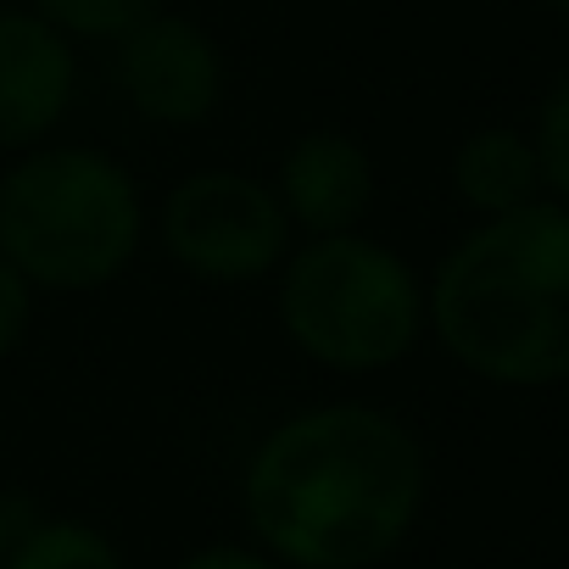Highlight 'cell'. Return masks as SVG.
<instances>
[{"label": "cell", "instance_id": "6da1fadb", "mask_svg": "<svg viewBox=\"0 0 569 569\" xmlns=\"http://www.w3.org/2000/svg\"><path fill=\"white\" fill-rule=\"evenodd\" d=\"M430 463L419 436L369 402H325L279 430L246 463V525L302 569H369L402 547L425 508Z\"/></svg>", "mask_w": 569, "mask_h": 569}, {"label": "cell", "instance_id": "7a4b0ae2", "mask_svg": "<svg viewBox=\"0 0 569 569\" xmlns=\"http://www.w3.org/2000/svg\"><path fill=\"white\" fill-rule=\"evenodd\" d=\"M425 325L491 386L569 380V207L530 201L463 234L425 291Z\"/></svg>", "mask_w": 569, "mask_h": 569}, {"label": "cell", "instance_id": "3957f363", "mask_svg": "<svg viewBox=\"0 0 569 569\" xmlns=\"http://www.w3.org/2000/svg\"><path fill=\"white\" fill-rule=\"evenodd\" d=\"M146 240L129 168L96 146H34L0 173V257L34 291H101Z\"/></svg>", "mask_w": 569, "mask_h": 569}, {"label": "cell", "instance_id": "277c9868", "mask_svg": "<svg viewBox=\"0 0 569 569\" xmlns=\"http://www.w3.org/2000/svg\"><path fill=\"white\" fill-rule=\"evenodd\" d=\"M279 325L330 375H380L425 330V291L408 257L369 234H319L279 262Z\"/></svg>", "mask_w": 569, "mask_h": 569}, {"label": "cell", "instance_id": "5b68a950", "mask_svg": "<svg viewBox=\"0 0 569 569\" xmlns=\"http://www.w3.org/2000/svg\"><path fill=\"white\" fill-rule=\"evenodd\" d=\"M162 251L201 284H257L291 257V218L273 184L240 168L184 173L157 212Z\"/></svg>", "mask_w": 569, "mask_h": 569}, {"label": "cell", "instance_id": "8992f818", "mask_svg": "<svg viewBox=\"0 0 569 569\" xmlns=\"http://www.w3.org/2000/svg\"><path fill=\"white\" fill-rule=\"evenodd\" d=\"M112 46H118V90L146 123L190 129L218 112L223 51L196 18H179L162 7Z\"/></svg>", "mask_w": 569, "mask_h": 569}, {"label": "cell", "instance_id": "52a82bcc", "mask_svg": "<svg viewBox=\"0 0 569 569\" xmlns=\"http://www.w3.org/2000/svg\"><path fill=\"white\" fill-rule=\"evenodd\" d=\"M79 57L34 7H0V151H34L68 118Z\"/></svg>", "mask_w": 569, "mask_h": 569}, {"label": "cell", "instance_id": "ba28073f", "mask_svg": "<svg viewBox=\"0 0 569 569\" xmlns=\"http://www.w3.org/2000/svg\"><path fill=\"white\" fill-rule=\"evenodd\" d=\"M273 196L308 240L352 234L375 201V162L347 129H308L284 146Z\"/></svg>", "mask_w": 569, "mask_h": 569}, {"label": "cell", "instance_id": "9c48e42d", "mask_svg": "<svg viewBox=\"0 0 569 569\" xmlns=\"http://www.w3.org/2000/svg\"><path fill=\"white\" fill-rule=\"evenodd\" d=\"M452 190L480 218H502V212L530 207L541 190L536 146L519 129H475L452 151Z\"/></svg>", "mask_w": 569, "mask_h": 569}, {"label": "cell", "instance_id": "30bf717a", "mask_svg": "<svg viewBox=\"0 0 569 569\" xmlns=\"http://www.w3.org/2000/svg\"><path fill=\"white\" fill-rule=\"evenodd\" d=\"M0 569H123V552L96 525L46 519V525H29L23 536H12Z\"/></svg>", "mask_w": 569, "mask_h": 569}, {"label": "cell", "instance_id": "8fae6325", "mask_svg": "<svg viewBox=\"0 0 569 569\" xmlns=\"http://www.w3.org/2000/svg\"><path fill=\"white\" fill-rule=\"evenodd\" d=\"M29 7L68 40H123L134 23L162 12L168 0H29Z\"/></svg>", "mask_w": 569, "mask_h": 569}, {"label": "cell", "instance_id": "7c38bea8", "mask_svg": "<svg viewBox=\"0 0 569 569\" xmlns=\"http://www.w3.org/2000/svg\"><path fill=\"white\" fill-rule=\"evenodd\" d=\"M530 146H536L541 184H552V190L569 201V79H563V84H552V96L541 101Z\"/></svg>", "mask_w": 569, "mask_h": 569}, {"label": "cell", "instance_id": "4fadbf2b", "mask_svg": "<svg viewBox=\"0 0 569 569\" xmlns=\"http://www.w3.org/2000/svg\"><path fill=\"white\" fill-rule=\"evenodd\" d=\"M29 325H34V284L0 257V358H12L29 341Z\"/></svg>", "mask_w": 569, "mask_h": 569}, {"label": "cell", "instance_id": "5bb4252c", "mask_svg": "<svg viewBox=\"0 0 569 569\" xmlns=\"http://www.w3.org/2000/svg\"><path fill=\"white\" fill-rule=\"evenodd\" d=\"M179 569H273V563L262 552H251V547H201Z\"/></svg>", "mask_w": 569, "mask_h": 569}, {"label": "cell", "instance_id": "9a60e30c", "mask_svg": "<svg viewBox=\"0 0 569 569\" xmlns=\"http://www.w3.org/2000/svg\"><path fill=\"white\" fill-rule=\"evenodd\" d=\"M7 547H12V519H7V508H0V558H7Z\"/></svg>", "mask_w": 569, "mask_h": 569}, {"label": "cell", "instance_id": "2e32d148", "mask_svg": "<svg viewBox=\"0 0 569 569\" xmlns=\"http://www.w3.org/2000/svg\"><path fill=\"white\" fill-rule=\"evenodd\" d=\"M547 7H558V12H569V0H547Z\"/></svg>", "mask_w": 569, "mask_h": 569}]
</instances>
